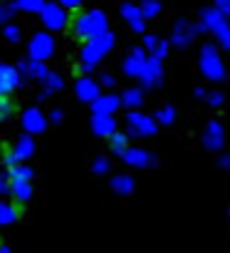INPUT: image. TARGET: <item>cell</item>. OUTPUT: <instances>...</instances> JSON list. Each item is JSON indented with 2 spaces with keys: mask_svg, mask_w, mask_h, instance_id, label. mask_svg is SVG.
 <instances>
[{
  "mask_svg": "<svg viewBox=\"0 0 230 253\" xmlns=\"http://www.w3.org/2000/svg\"><path fill=\"white\" fill-rule=\"evenodd\" d=\"M18 87V72L13 67L0 65V97H5L10 89Z\"/></svg>",
  "mask_w": 230,
  "mask_h": 253,
  "instance_id": "obj_8",
  "label": "cell"
},
{
  "mask_svg": "<svg viewBox=\"0 0 230 253\" xmlns=\"http://www.w3.org/2000/svg\"><path fill=\"white\" fill-rule=\"evenodd\" d=\"M33 52H35L37 57H47V55L52 52V42H50V38L37 35V38L33 40Z\"/></svg>",
  "mask_w": 230,
  "mask_h": 253,
  "instance_id": "obj_13",
  "label": "cell"
},
{
  "mask_svg": "<svg viewBox=\"0 0 230 253\" xmlns=\"http://www.w3.org/2000/svg\"><path fill=\"white\" fill-rule=\"evenodd\" d=\"M42 13H45V23L50 25V28H62L65 25V13L57 8V5H45L42 8Z\"/></svg>",
  "mask_w": 230,
  "mask_h": 253,
  "instance_id": "obj_11",
  "label": "cell"
},
{
  "mask_svg": "<svg viewBox=\"0 0 230 253\" xmlns=\"http://www.w3.org/2000/svg\"><path fill=\"white\" fill-rule=\"evenodd\" d=\"M127 129L134 137H154L156 129H159V122H156V117H149V114H141V112H131L127 117Z\"/></svg>",
  "mask_w": 230,
  "mask_h": 253,
  "instance_id": "obj_2",
  "label": "cell"
},
{
  "mask_svg": "<svg viewBox=\"0 0 230 253\" xmlns=\"http://www.w3.org/2000/svg\"><path fill=\"white\" fill-rule=\"evenodd\" d=\"M139 77L144 80V84H146V87H156V84H159V80H161V65H159V57H154L151 62H146Z\"/></svg>",
  "mask_w": 230,
  "mask_h": 253,
  "instance_id": "obj_7",
  "label": "cell"
},
{
  "mask_svg": "<svg viewBox=\"0 0 230 253\" xmlns=\"http://www.w3.org/2000/svg\"><path fill=\"white\" fill-rule=\"evenodd\" d=\"M156 122L164 124V126L173 124V122H176V109H173V107H161V109L156 112Z\"/></svg>",
  "mask_w": 230,
  "mask_h": 253,
  "instance_id": "obj_16",
  "label": "cell"
},
{
  "mask_svg": "<svg viewBox=\"0 0 230 253\" xmlns=\"http://www.w3.org/2000/svg\"><path fill=\"white\" fill-rule=\"evenodd\" d=\"M220 8H223L225 13H230V0H220Z\"/></svg>",
  "mask_w": 230,
  "mask_h": 253,
  "instance_id": "obj_29",
  "label": "cell"
},
{
  "mask_svg": "<svg viewBox=\"0 0 230 253\" xmlns=\"http://www.w3.org/2000/svg\"><path fill=\"white\" fill-rule=\"evenodd\" d=\"M111 189L117 191V194H122V196H129V194L134 191V176H129V174L114 176V179H111Z\"/></svg>",
  "mask_w": 230,
  "mask_h": 253,
  "instance_id": "obj_10",
  "label": "cell"
},
{
  "mask_svg": "<svg viewBox=\"0 0 230 253\" xmlns=\"http://www.w3.org/2000/svg\"><path fill=\"white\" fill-rule=\"evenodd\" d=\"M208 104H210V107H220V104H223V94H220V92H210V94H208Z\"/></svg>",
  "mask_w": 230,
  "mask_h": 253,
  "instance_id": "obj_24",
  "label": "cell"
},
{
  "mask_svg": "<svg viewBox=\"0 0 230 253\" xmlns=\"http://www.w3.org/2000/svg\"><path fill=\"white\" fill-rule=\"evenodd\" d=\"M124 104L139 107V104H144V94H141L139 89H127V92H124Z\"/></svg>",
  "mask_w": 230,
  "mask_h": 253,
  "instance_id": "obj_18",
  "label": "cell"
},
{
  "mask_svg": "<svg viewBox=\"0 0 230 253\" xmlns=\"http://www.w3.org/2000/svg\"><path fill=\"white\" fill-rule=\"evenodd\" d=\"M200 70L210 80H223L225 77V70H223V65H220V60H218V55H215L213 47H205L203 50V55H200Z\"/></svg>",
  "mask_w": 230,
  "mask_h": 253,
  "instance_id": "obj_5",
  "label": "cell"
},
{
  "mask_svg": "<svg viewBox=\"0 0 230 253\" xmlns=\"http://www.w3.org/2000/svg\"><path fill=\"white\" fill-rule=\"evenodd\" d=\"M13 112V102L10 99H0V117H8Z\"/></svg>",
  "mask_w": 230,
  "mask_h": 253,
  "instance_id": "obj_23",
  "label": "cell"
},
{
  "mask_svg": "<svg viewBox=\"0 0 230 253\" xmlns=\"http://www.w3.org/2000/svg\"><path fill=\"white\" fill-rule=\"evenodd\" d=\"M124 15L131 20V25H134L136 30H141V13H139L136 8H131V5H124Z\"/></svg>",
  "mask_w": 230,
  "mask_h": 253,
  "instance_id": "obj_19",
  "label": "cell"
},
{
  "mask_svg": "<svg viewBox=\"0 0 230 253\" xmlns=\"http://www.w3.org/2000/svg\"><path fill=\"white\" fill-rule=\"evenodd\" d=\"M62 3L69 5V8H77V5H79V0H62Z\"/></svg>",
  "mask_w": 230,
  "mask_h": 253,
  "instance_id": "obj_30",
  "label": "cell"
},
{
  "mask_svg": "<svg viewBox=\"0 0 230 253\" xmlns=\"http://www.w3.org/2000/svg\"><path fill=\"white\" fill-rule=\"evenodd\" d=\"M8 38H10V40H18V30H15V28H8Z\"/></svg>",
  "mask_w": 230,
  "mask_h": 253,
  "instance_id": "obj_28",
  "label": "cell"
},
{
  "mask_svg": "<svg viewBox=\"0 0 230 253\" xmlns=\"http://www.w3.org/2000/svg\"><path fill=\"white\" fill-rule=\"evenodd\" d=\"M104 30H106V18L101 13H87L77 20V35L84 40H94L104 35Z\"/></svg>",
  "mask_w": 230,
  "mask_h": 253,
  "instance_id": "obj_1",
  "label": "cell"
},
{
  "mask_svg": "<svg viewBox=\"0 0 230 253\" xmlns=\"http://www.w3.org/2000/svg\"><path fill=\"white\" fill-rule=\"evenodd\" d=\"M228 213H230V209H228Z\"/></svg>",
  "mask_w": 230,
  "mask_h": 253,
  "instance_id": "obj_31",
  "label": "cell"
},
{
  "mask_svg": "<svg viewBox=\"0 0 230 253\" xmlns=\"http://www.w3.org/2000/svg\"><path fill=\"white\" fill-rule=\"evenodd\" d=\"M218 167H223V169H230V154L220 157V159H218Z\"/></svg>",
  "mask_w": 230,
  "mask_h": 253,
  "instance_id": "obj_26",
  "label": "cell"
},
{
  "mask_svg": "<svg viewBox=\"0 0 230 253\" xmlns=\"http://www.w3.org/2000/svg\"><path fill=\"white\" fill-rule=\"evenodd\" d=\"M144 65H146L144 55H141V52H134V55H131V57L124 62V70H127V75H141Z\"/></svg>",
  "mask_w": 230,
  "mask_h": 253,
  "instance_id": "obj_12",
  "label": "cell"
},
{
  "mask_svg": "<svg viewBox=\"0 0 230 253\" xmlns=\"http://www.w3.org/2000/svg\"><path fill=\"white\" fill-rule=\"evenodd\" d=\"M111 42H114V40H111V35H106V33L99 35V38H94V40L84 47V62H87V67H92V65L111 47Z\"/></svg>",
  "mask_w": 230,
  "mask_h": 253,
  "instance_id": "obj_6",
  "label": "cell"
},
{
  "mask_svg": "<svg viewBox=\"0 0 230 253\" xmlns=\"http://www.w3.org/2000/svg\"><path fill=\"white\" fill-rule=\"evenodd\" d=\"M101 82H104L106 87H111V84H114V77H111V75H104V77H101Z\"/></svg>",
  "mask_w": 230,
  "mask_h": 253,
  "instance_id": "obj_27",
  "label": "cell"
},
{
  "mask_svg": "<svg viewBox=\"0 0 230 253\" xmlns=\"http://www.w3.org/2000/svg\"><path fill=\"white\" fill-rule=\"evenodd\" d=\"M117 107H119V99H117V97H101V99H97V104H94L97 114H111Z\"/></svg>",
  "mask_w": 230,
  "mask_h": 253,
  "instance_id": "obj_14",
  "label": "cell"
},
{
  "mask_svg": "<svg viewBox=\"0 0 230 253\" xmlns=\"http://www.w3.org/2000/svg\"><path fill=\"white\" fill-rule=\"evenodd\" d=\"M94 132L99 137H111L114 132H117V124H114L111 114H97L94 117Z\"/></svg>",
  "mask_w": 230,
  "mask_h": 253,
  "instance_id": "obj_9",
  "label": "cell"
},
{
  "mask_svg": "<svg viewBox=\"0 0 230 253\" xmlns=\"http://www.w3.org/2000/svg\"><path fill=\"white\" fill-rule=\"evenodd\" d=\"M109 139H111V149L117 152V154H122V152L129 147V139H127V134H122V132H114Z\"/></svg>",
  "mask_w": 230,
  "mask_h": 253,
  "instance_id": "obj_17",
  "label": "cell"
},
{
  "mask_svg": "<svg viewBox=\"0 0 230 253\" xmlns=\"http://www.w3.org/2000/svg\"><path fill=\"white\" fill-rule=\"evenodd\" d=\"M18 8H25V10H40V8H42V0H18Z\"/></svg>",
  "mask_w": 230,
  "mask_h": 253,
  "instance_id": "obj_21",
  "label": "cell"
},
{
  "mask_svg": "<svg viewBox=\"0 0 230 253\" xmlns=\"http://www.w3.org/2000/svg\"><path fill=\"white\" fill-rule=\"evenodd\" d=\"M28 126H30V129H42V119H40L37 112H30L28 114Z\"/></svg>",
  "mask_w": 230,
  "mask_h": 253,
  "instance_id": "obj_22",
  "label": "cell"
},
{
  "mask_svg": "<svg viewBox=\"0 0 230 253\" xmlns=\"http://www.w3.org/2000/svg\"><path fill=\"white\" fill-rule=\"evenodd\" d=\"M77 94H79L82 99H94V97H97V84L89 82V80H82V82L77 84Z\"/></svg>",
  "mask_w": 230,
  "mask_h": 253,
  "instance_id": "obj_15",
  "label": "cell"
},
{
  "mask_svg": "<svg viewBox=\"0 0 230 253\" xmlns=\"http://www.w3.org/2000/svg\"><path fill=\"white\" fill-rule=\"evenodd\" d=\"M203 144H205V149H210V152L223 149V144H225V129H223V124H220L218 119H210V122L205 124V129H203Z\"/></svg>",
  "mask_w": 230,
  "mask_h": 253,
  "instance_id": "obj_3",
  "label": "cell"
},
{
  "mask_svg": "<svg viewBox=\"0 0 230 253\" xmlns=\"http://www.w3.org/2000/svg\"><path fill=\"white\" fill-rule=\"evenodd\" d=\"M119 157H122L129 167H139V169H149V167L156 164V157H154L151 152L141 149V147H127Z\"/></svg>",
  "mask_w": 230,
  "mask_h": 253,
  "instance_id": "obj_4",
  "label": "cell"
},
{
  "mask_svg": "<svg viewBox=\"0 0 230 253\" xmlns=\"http://www.w3.org/2000/svg\"><path fill=\"white\" fill-rule=\"evenodd\" d=\"M156 13H159V0H144V15L154 18Z\"/></svg>",
  "mask_w": 230,
  "mask_h": 253,
  "instance_id": "obj_20",
  "label": "cell"
},
{
  "mask_svg": "<svg viewBox=\"0 0 230 253\" xmlns=\"http://www.w3.org/2000/svg\"><path fill=\"white\" fill-rule=\"evenodd\" d=\"M106 169H109V162H106V159H97V162H94V171H97V174H104Z\"/></svg>",
  "mask_w": 230,
  "mask_h": 253,
  "instance_id": "obj_25",
  "label": "cell"
}]
</instances>
